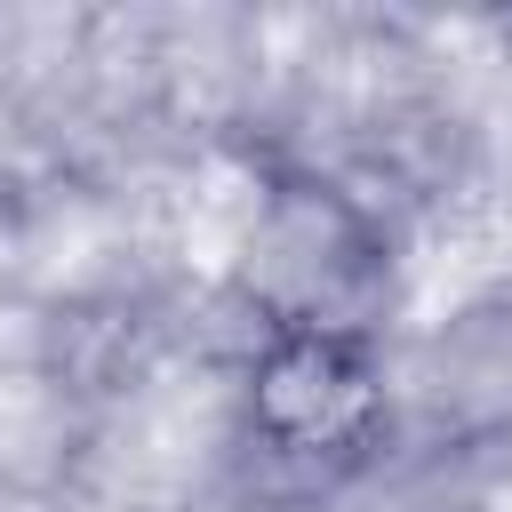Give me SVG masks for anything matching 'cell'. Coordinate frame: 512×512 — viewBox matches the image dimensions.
Wrapping results in <instances>:
<instances>
[{"mask_svg":"<svg viewBox=\"0 0 512 512\" xmlns=\"http://www.w3.org/2000/svg\"><path fill=\"white\" fill-rule=\"evenodd\" d=\"M240 296L264 328H352L384 336L392 232L320 168H272L240 232Z\"/></svg>","mask_w":512,"mask_h":512,"instance_id":"1","label":"cell"},{"mask_svg":"<svg viewBox=\"0 0 512 512\" xmlns=\"http://www.w3.org/2000/svg\"><path fill=\"white\" fill-rule=\"evenodd\" d=\"M248 432L280 464H360L384 432V336L352 328H264L240 384Z\"/></svg>","mask_w":512,"mask_h":512,"instance_id":"2","label":"cell"}]
</instances>
